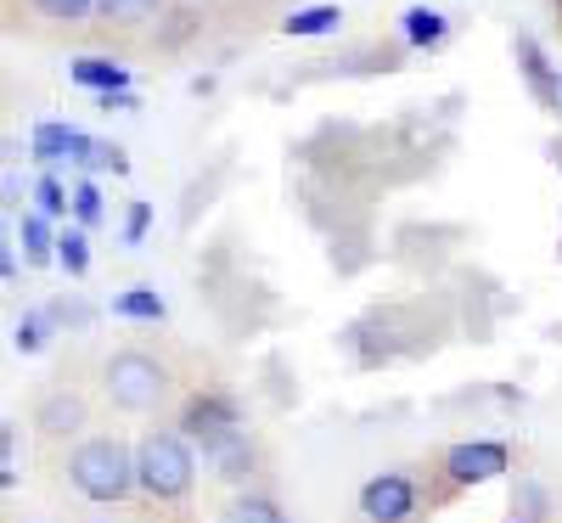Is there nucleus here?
Here are the masks:
<instances>
[{
    "label": "nucleus",
    "mask_w": 562,
    "mask_h": 523,
    "mask_svg": "<svg viewBox=\"0 0 562 523\" xmlns=\"http://www.w3.org/2000/svg\"><path fill=\"white\" fill-rule=\"evenodd\" d=\"M68 479L79 496L90 501H124L140 479H135V450L119 445V439H85L74 456H68Z\"/></svg>",
    "instance_id": "1"
},
{
    "label": "nucleus",
    "mask_w": 562,
    "mask_h": 523,
    "mask_svg": "<svg viewBox=\"0 0 562 523\" xmlns=\"http://www.w3.org/2000/svg\"><path fill=\"white\" fill-rule=\"evenodd\" d=\"M135 479L153 501H180L198 479V461H192V439L186 434H147L135 445Z\"/></svg>",
    "instance_id": "2"
},
{
    "label": "nucleus",
    "mask_w": 562,
    "mask_h": 523,
    "mask_svg": "<svg viewBox=\"0 0 562 523\" xmlns=\"http://www.w3.org/2000/svg\"><path fill=\"white\" fill-rule=\"evenodd\" d=\"M164 389H169V371H164V360H153L147 349H119V355L108 360V394H113V405H124V411H153V405L164 400Z\"/></svg>",
    "instance_id": "3"
},
{
    "label": "nucleus",
    "mask_w": 562,
    "mask_h": 523,
    "mask_svg": "<svg viewBox=\"0 0 562 523\" xmlns=\"http://www.w3.org/2000/svg\"><path fill=\"white\" fill-rule=\"evenodd\" d=\"M237 422L243 416H237V405H231V394H192V400H186V411H180V434L192 439V445H203V456H209L231 434H243Z\"/></svg>",
    "instance_id": "4"
},
{
    "label": "nucleus",
    "mask_w": 562,
    "mask_h": 523,
    "mask_svg": "<svg viewBox=\"0 0 562 523\" xmlns=\"http://www.w3.org/2000/svg\"><path fill=\"white\" fill-rule=\"evenodd\" d=\"M416 512V485L405 472H378L366 490H360V518L366 523H405Z\"/></svg>",
    "instance_id": "5"
},
{
    "label": "nucleus",
    "mask_w": 562,
    "mask_h": 523,
    "mask_svg": "<svg viewBox=\"0 0 562 523\" xmlns=\"http://www.w3.org/2000/svg\"><path fill=\"white\" fill-rule=\"evenodd\" d=\"M512 467V450L501 439H467L445 456V472H450V485H490L495 472Z\"/></svg>",
    "instance_id": "6"
},
{
    "label": "nucleus",
    "mask_w": 562,
    "mask_h": 523,
    "mask_svg": "<svg viewBox=\"0 0 562 523\" xmlns=\"http://www.w3.org/2000/svg\"><path fill=\"white\" fill-rule=\"evenodd\" d=\"M34 422H40V434H52V439H68L85 427V400L79 394H45L34 405Z\"/></svg>",
    "instance_id": "7"
},
{
    "label": "nucleus",
    "mask_w": 562,
    "mask_h": 523,
    "mask_svg": "<svg viewBox=\"0 0 562 523\" xmlns=\"http://www.w3.org/2000/svg\"><path fill=\"white\" fill-rule=\"evenodd\" d=\"M518 63H524V79L535 85V97L546 102V108H557L562 102V79H551V68H546V52H540V45L524 34L518 40Z\"/></svg>",
    "instance_id": "8"
},
{
    "label": "nucleus",
    "mask_w": 562,
    "mask_h": 523,
    "mask_svg": "<svg viewBox=\"0 0 562 523\" xmlns=\"http://www.w3.org/2000/svg\"><path fill=\"white\" fill-rule=\"evenodd\" d=\"M209 461H214L220 479H231V485L248 479V472H254V445H248V434H231L220 450H209Z\"/></svg>",
    "instance_id": "9"
},
{
    "label": "nucleus",
    "mask_w": 562,
    "mask_h": 523,
    "mask_svg": "<svg viewBox=\"0 0 562 523\" xmlns=\"http://www.w3.org/2000/svg\"><path fill=\"white\" fill-rule=\"evenodd\" d=\"M68 74H74V85L102 90V97H108V90H124V85H130V79H124V68H119V63H108V57H79Z\"/></svg>",
    "instance_id": "10"
},
{
    "label": "nucleus",
    "mask_w": 562,
    "mask_h": 523,
    "mask_svg": "<svg viewBox=\"0 0 562 523\" xmlns=\"http://www.w3.org/2000/svg\"><path fill=\"white\" fill-rule=\"evenodd\" d=\"M45 220H52V214H23V254H29V265H45V259H52L57 254V236H52V225H45Z\"/></svg>",
    "instance_id": "11"
},
{
    "label": "nucleus",
    "mask_w": 562,
    "mask_h": 523,
    "mask_svg": "<svg viewBox=\"0 0 562 523\" xmlns=\"http://www.w3.org/2000/svg\"><path fill=\"white\" fill-rule=\"evenodd\" d=\"M338 7H304V12H293L288 23H281V34H293V40H310V34H333L338 29Z\"/></svg>",
    "instance_id": "12"
},
{
    "label": "nucleus",
    "mask_w": 562,
    "mask_h": 523,
    "mask_svg": "<svg viewBox=\"0 0 562 523\" xmlns=\"http://www.w3.org/2000/svg\"><path fill=\"white\" fill-rule=\"evenodd\" d=\"M113 315H124V321H164L169 310H164V299L153 288H130V293L113 299Z\"/></svg>",
    "instance_id": "13"
},
{
    "label": "nucleus",
    "mask_w": 562,
    "mask_h": 523,
    "mask_svg": "<svg viewBox=\"0 0 562 523\" xmlns=\"http://www.w3.org/2000/svg\"><path fill=\"white\" fill-rule=\"evenodd\" d=\"M74 135L79 130H68V124H34V158H45V164L74 158Z\"/></svg>",
    "instance_id": "14"
},
{
    "label": "nucleus",
    "mask_w": 562,
    "mask_h": 523,
    "mask_svg": "<svg viewBox=\"0 0 562 523\" xmlns=\"http://www.w3.org/2000/svg\"><path fill=\"white\" fill-rule=\"evenodd\" d=\"M225 523H288V512L265 496H243V501L225 507Z\"/></svg>",
    "instance_id": "15"
},
{
    "label": "nucleus",
    "mask_w": 562,
    "mask_h": 523,
    "mask_svg": "<svg viewBox=\"0 0 562 523\" xmlns=\"http://www.w3.org/2000/svg\"><path fill=\"white\" fill-rule=\"evenodd\" d=\"M405 40H411V45H439V40H445V18H439L434 7H411V12H405Z\"/></svg>",
    "instance_id": "16"
},
{
    "label": "nucleus",
    "mask_w": 562,
    "mask_h": 523,
    "mask_svg": "<svg viewBox=\"0 0 562 523\" xmlns=\"http://www.w3.org/2000/svg\"><path fill=\"white\" fill-rule=\"evenodd\" d=\"M52 321H57L52 310H34V315H23V321L12 326V344H18L23 355H40V349H45V332H52Z\"/></svg>",
    "instance_id": "17"
},
{
    "label": "nucleus",
    "mask_w": 562,
    "mask_h": 523,
    "mask_svg": "<svg viewBox=\"0 0 562 523\" xmlns=\"http://www.w3.org/2000/svg\"><path fill=\"white\" fill-rule=\"evenodd\" d=\"M57 259L68 265V276H85L90 270V243H85V225H68L57 236Z\"/></svg>",
    "instance_id": "18"
},
{
    "label": "nucleus",
    "mask_w": 562,
    "mask_h": 523,
    "mask_svg": "<svg viewBox=\"0 0 562 523\" xmlns=\"http://www.w3.org/2000/svg\"><path fill=\"white\" fill-rule=\"evenodd\" d=\"M158 7H164V0H97V12L108 23H147Z\"/></svg>",
    "instance_id": "19"
},
{
    "label": "nucleus",
    "mask_w": 562,
    "mask_h": 523,
    "mask_svg": "<svg viewBox=\"0 0 562 523\" xmlns=\"http://www.w3.org/2000/svg\"><path fill=\"white\" fill-rule=\"evenodd\" d=\"M34 203H40V214H68V203H74V192L57 180V175H45L40 186H34Z\"/></svg>",
    "instance_id": "20"
},
{
    "label": "nucleus",
    "mask_w": 562,
    "mask_h": 523,
    "mask_svg": "<svg viewBox=\"0 0 562 523\" xmlns=\"http://www.w3.org/2000/svg\"><path fill=\"white\" fill-rule=\"evenodd\" d=\"M74 220H79V225H97V220H102V192H97V180H79V186H74Z\"/></svg>",
    "instance_id": "21"
},
{
    "label": "nucleus",
    "mask_w": 562,
    "mask_h": 523,
    "mask_svg": "<svg viewBox=\"0 0 562 523\" xmlns=\"http://www.w3.org/2000/svg\"><path fill=\"white\" fill-rule=\"evenodd\" d=\"M34 7L45 18H57V23H85L90 12H97V0H34Z\"/></svg>",
    "instance_id": "22"
},
{
    "label": "nucleus",
    "mask_w": 562,
    "mask_h": 523,
    "mask_svg": "<svg viewBox=\"0 0 562 523\" xmlns=\"http://www.w3.org/2000/svg\"><path fill=\"white\" fill-rule=\"evenodd\" d=\"M0 485H18V422L0 427Z\"/></svg>",
    "instance_id": "23"
},
{
    "label": "nucleus",
    "mask_w": 562,
    "mask_h": 523,
    "mask_svg": "<svg viewBox=\"0 0 562 523\" xmlns=\"http://www.w3.org/2000/svg\"><path fill=\"white\" fill-rule=\"evenodd\" d=\"M147 225H153V203H130V214H124V243H140V236H147Z\"/></svg>",
    "instance_id": "24"
},
{
    "label": "nucleus",
    "mask_w": 562,
    "mask_h": 523,
    "mask_svg": "<svg viewBox=\"0 0 562 523\" xmlns=\"http://www.w3.org/2000/svg\"><path fill=\"white\" fill-rule=\"evenodd\" d=\"M518 523H540V518H518Z\"/></svg>",
    "instance_id": "25"
},
{
    "label": "nucleus",
    "mask_w": 562,
    "mask_h": 523,
    "mask_svg": "<svg viewBox=\"0 0 562 523\" xmlns=\"http://www.w3.org/2000/svg\"><path fill=\"white\" fill-rule=\"evenodd\" d=\"M557 12H562V0H557Z\"/></svg>",
    "instance_id": "26"
}]
</instances>
